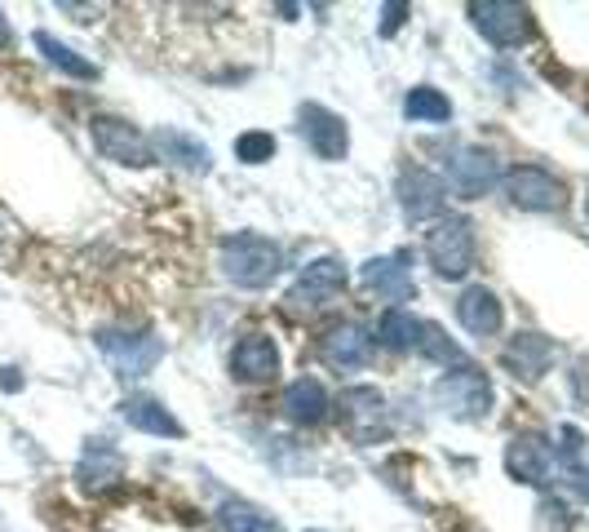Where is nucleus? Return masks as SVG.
I'll return each mask as SVG.
<instances>
[{
  "label": "nucleus",
  "mask_w": 589,
  "mask_h": 532,
  "mask_svg": "<svg viewBox=\"0 0 589 532\" xmlns=\"http://www.w3.org/2000/svg\"><path fill=\"white\" fill-rule=\"evenodd\" d=\"M501 360H505V369H510L514 377L536 382V377H545V369L554 364V342L540 338V333H514Z\"/></svg>",
  "instance_id": "15"
},
{
  "label": "nucleus",
  "mask_w": 589,
  "mask_h": 532,
  "mask_svg": "<svg viewBox=\"0 0 589 532\" xmlns=\"http://www.w3.org/2000/svg\"><path fill=\"white\" fill-rule=\"evenodd\" d=\"M377 338H382V347H386V351H417L421 320H413L408 311L390 307V311L382 316V324H377Z\"/></svg>",
  "instance_id": "23"
},
{
  "label": "nucleus",
  "mask_w": 589,
  "mask_h": 532,
  "mask_svg": "<svg viewBox=\"0 0 589 532\" xmlns=\"http://www.w3.org/2000/svg\"><path fill=\"white\" fill-rule=\"evenodd\" d=\"M0 231H6V217H0Z\"/></svg>",
  "instance_id": "33"
},
{
  "label": "nucleus",
  "mask_w": 589,
  "mask_h": 532,
  "mask_svg": "<svg viewBox=\"0 0 589 532\" xmlns=\"http://www.w3.org/2000/svg\"><path fill=\"white\" fill-rule=\"evenodd\" d=\"M501 182H505L510 204H518V209L549 213V209H563L567 204V187L549 169H540V164H514Z\"/></svg>",
  "instance_id": "4"
},
{
  "label": "nucleus",
  "mask_w": 589,
  "mask_h": 532,
  "mask_svg": "<svg viewBox=\"0 0 589 532\" xmlns=\"http://www.w3.org/2000/svg\"><path fill=\"white\" fill-rule=\"evenodd\" d=\"M585 213H589V195H585Z\"/></svg>",
  "instance_id": "32"
},
{
  "label": "nucleus",
  "mask_w": 589,
  "mask_h": 532,
  "mask_svg": "<svg viewBox=\"0 0 589 532\" xmlns=\"http://www.w3.org/2000/svg\"><path fill=\"white\" fill-rule=\"evenodd\" d=\"M496 160L488 151H474V147H461L457 156H448V182L457 187V195L465 200H479L483 191H492L496 182Z\"/></svg>",
  "instance_id": "14"
},
{
  "label": "nucleus",
  "mask_w": 589,
  "mask_h": 532,
  "mask_svg": "<svg viewBox=\"0 0 589 532\" xmlns=\"http://www.w3.org/2000/svg\"><path fill=\"white\" fill-rule=\"evenodd\" d=\"M156 147H160L164 160H173V164H182L191 173H208V147L200 138H191L182 129H160L156 134Z\"/></svg>",
  "instance_id": "21"
},
{
  "label": "nucleus",
  "mask_w": 589,
  "mask_h": 532,
  "mask_svg": "<svg viewBox=\"0 0 589 532\" xmlns=\"http://www.w3.org/2000/svg\"><path fill=\"white\" fill-rule=\"evenodd\" d=\"M120 413H125L129 426H138V430H147V435H169V439L182 435V422H178L160 400H151V395H129V400L120 404Z\"/></svg>",
  "instance_id": "20"
},
{
  "label": "nucleus",
  "mask_w": 589,
  "mask_h": 532,
  "mask_svg": "<svg viewBox=\"0 0 589 532\" xmlns=\"http://www.w3.org/2000/svg\"><path fill=\"white\" fill-rule=\"evenodd\" d=\"M417 351H421V355H430L435 364H465L461 347H457V342H448V333H443L439 324H426V320H421V338H417Z\"/></svg>",
  "instance_id": "27"
},
{
  "label": "nucleus",
  "mask_w": 589,
  "mask_h": 532,
  "mask_svg": "<svg viewBox=\"0 0 589 532\" xmlns=\"http://www.w3.org/2000/svg\"><path fill=\"white\" fill-rule=\"evenodd\" d=\"M19 386H23V377L14 369H0V391H19Z\"/></svg>",
  "instance_id": "30"
},
{
  "label": "nucleus",
  "mask_w": 589,
  "mask_h": 532,
  "mask_svg": "<svg viewBox=\"0 0 589 532\" xmlns=\"http://www.w3.org/2000/svg\"><path fill=\"white\" fill-rule=\"evenodd\" d=\"M6 45H10V23L0 19V50H6Z\"/></svg>",
  "instance_id": "31"
},
{
  "label": "nucleus",
  "mask_w": 589,
  "mask_h": 532,
  "mask_svg": "<svg viewBox=\"0 0 589 532\" xmlns=\"http://www.w3.org/2000/svg\"><path fill=\"white\" fill-rule=\"evenodd\" d=\"M457 320H461V329L465 333H474V338H492L496 329H501V302H496V294L492 289H465L461 298H457Z\"/></svg>",
  "instance_id": "19"
},
{
  "label": "nucleus",
  "mask_w": 589,
  "mask_h": 532,
  "mask_svg": "<svg viewBox=\"0 0 589 532\" xmlns=\"http://www.w3.org/2000/svg\"><path fill=\"white\" fill-rule=\"evenodd\" d=\"M426 257L439 280H461L474 266V222L470 217H439L426 235Z\"/></svg>",
  "instance_id": "2"
},
{
  "label": "nucleus",
  "mask_w": 589,
  "mask_h": 532,
  "mask_svg": "<svg viewBox=\"0 0 589 532\" xmlns=\"http://www.w3.org/2000/svg\"><path fill=\"white\" fill-rule=\"evenodd\" d=\"M338 417H342L346 435L360 439V444H373V439L386 435V400H382L377 386H351V391H342Z\"/></svg>",
  "instance_id": "7"
},
{
  "label": "nucleus",
  "mask_w": 589,
  "mask_h": 532,
  "mask_svg": "<svg viewBox=\"0 0 589 532\" xmlns=\"http://www.w3.org/2000/svg\"><path fill=\"white\" fill-rule=\"evenodd\" d=\"M505 470L518 479V483H545L554 475V444L536 430H523L510 439L505 448Z\"/></svg>",
  "instance_id": "11"
},
{
  "label": "nucleus",
  "mask_w": 589,
  "mask_h": 532,
  "mask_svg": "<svg viewBox=\"0 0 589 532\" xmlns=\"http://www.w3.org/2000/svg\"><path fill=\"white\" fill-rule=\"evenodd\" d=\"M222 528L226 532H279V523L248 501H226L222 506Z\"/></svg>",
  "instance_id": "25"
},
{
  "label": "nucleus",
  "mask_w": 589,
  "mask_h": 532,
  "mask_svg": "<svg viewBox=\"0 0 589 532\" xmlns=\"http://www.w3.org/2000/svg\"><path fill=\"white\" fill-rule=\"evenodd\" d=\"M120 470H125V457L98 439L94 448H85V457H81V470H76V475H81V483H85V488H94V492H98V488L116 483V479H120Z\"/></svg>",
  "instance_id": "22"
},
{
  "label": "nucleus",
  "mask_w": 589,
  "mask_h": 532,
  "mask_svg": "<svg viewBox=\"0 0 589 532\" xmlns=\"http://www.w3.org/2000/svg\"><path fill=\"white\" fill-rule=\"evenodd\" d=\"M235 156H239L244 164H266V160L275 156V138H270V134L248 129V134H239V138H235Z\"/></svg>",
  "instance_id": "28"
},
{
  "label": "nucleus",
  "mask_w": 589,
  "mask_h": 532,
  "mask_svg": "<svg viewBox=\"0 0 589 532\" xmlns=\"http://www.w3.org/2000/svg\"><path fill=\"white\" fill-rule=\"evenodd\" d=\"M404 116H408V120H430V125H439V120H452V103H448L439 89L417 85V89L404 98Z\"/></svg>",
  "instance_id": "24"
},
{
  "label": "nucleus",
  "mask_w": 589,
  "mask_h": 532,
  "mask_svg": "<svg viewBox=\"0 0 589 532\" xmlns=\"http://www.w3.org/2000/svg\"><path fill=\"white\" fill-rule=\"evenodd\" d=\"M320 355L333 369H364L368 364V338H364L360 324H333L320 338Z\"/></svg>",
  "instance_id": "17"
},
{
  "label": "nucleus",
  "mask_w": 589,
  "mask_h": 532,
  "mask_svg": "<svg viewBox=\"0 0 589 532\" xmlns=\"http://www.w3.org/2000/svg\"><path fill=\"white\" fill-rule=\"evenodd\" d=\"M382 14H386V23H382V36H395V32H399V23H404V14H408V6H386Z\"/></svg>",
  "instance_id": "29"
},
{
  "label": "nucleus",
  "mask_w": 589,
  "mask_h": 532,
  "mask_svg": "<svg viewBox=\"0 0 589 532\" xmlns=\"http://www.w3.org/2000/svg\"><path fill=\"white\" fill-rule=\"evenodd\" d=\"M222 276L239 289H266L279 266H283V253L279 244H270L266 235H253V231H239L231 240H222Z\"/></svg>",
  "instance_id": "1"
},
{
  "label": "nucleus",
  "mask_w": 589,
  "mask_h": 532,
  "mask_svg": "<svg viewBox=\"0 0 589 532\" xmlns=\"http://www.w3.org/2000/svg\"><path fill=\"white\" fill-rule=\"evenodd\" d=\"M443 200H448V187L439 173L430 169H404L399 173V209L413 217V222H426V217H439L443 213Z\"/></svg>",
  "instance_id": "10"
},
{
  "label": "nucleus",
  "mask_w": 589,
  "mask_h": 532,
  "mask_svg": "<svg viewBox=\"0 0 589 532\" xmlns=\"http://www.w3.org/2000/svg\"><path fill=\"white\" fill-rule=\"evenodd\" d=\"M231 373H235L239 382H270V377L279 373V351H275V342L261 338V333H248V338L235 347V355H231Z\"/></svg>",
  "instance_id": "16"
},
{
  "label": "nucleus",
  "mask_w": 589,
  "mask_h": 532,
  "mask_svg": "<svg viewBox=\"0 0 589 532\" xmlns=\"http://www.w3.org/2000/svg\"><path fill=\"white\" fill-rule=\"evenodd\" d=\"M470 19L501 50L523 45L532 36V10L527 6H510V0H483V6H470Z\"/></svg>",
  "instance_id": "8"
},
{
  "label": "nucleus",
  "mask_w": 589,
  "mask_h": 532,
  "mask_svg": "<svg viewBox=\"0 0 589 532\" xmlns=\"http://www.w3.org/2000/svg\"><path fill=\"white\" fill-rule=\"evenodd\" d=\"M302 138L311 142V151L320 156V160H342L346 156V147H351V138H346V120L342 116H333L329 107H320V103H307L302 107Z\"/></svg>",
  "instance_id": "12"
},
{
  "label": "nucleus",
  "mask_w": 589,
  "mask_h": 532,
  "mask_svg": "<svg viewBox=\"0 0 589 532\" xmlns=\"http://www.w3.org/2000/svg\"><path fill=\"white\" fill-rule=\"evenodd\" d=\"M435 400L443 404V413H452L461 422H483L492 408V382H488V373L461 364L435 382Z\"/></svg>",
  "instance_id": "3"
},
{
  "label": "nucleus",
  "mask_w": 589,
  "mask_h": 532,
  "mask_svg": "<svg viewBox=\"0 0 589 532\" xmlns=\"http://www.w3.org/2000/svg\"><path fill=\"white\" fill-rule=\"evenodd\" d=\"M364 285L386 302H413L417 298V285H413V272H408V253L373 257L364 266Z\"/></svg>",
  "instance_id": "13"
},
{
  "label": "nucleus",
  "mask_w": 589,
  "mask_h": 532,
  "mask_svg": "<svg viewBox=\"0 0 589 532\" xmlns=\"http://www.w3.org/2000/svg\"><path fill=\"white\" fill-rule=\"evenodd\" d=\"M89 134H94V147L116 160V164H151V142L129 125V120H116V116H94L89 120Z\"/></svg>",
  "instance_id": "9"
},
{
  "label": "nucleus",
  "mask_w": 589,
  "mask_h": 532,
  "mask_svg": "<svg viewBox=\"0 0 589 532\" xmlns=\"http://www.w3.org/2000/svg\"><path fill=\"white\" fill-rule=\"evenodd\" d=\"M342 289H346V262H342V257H320V262L307 266L298 280H292L288 307H292V311H320V307H329Z\"/></svg>",
  "instance_id": "5"
},
{
  "label": "nucleus",
  "mask_w": 589,
  "mask_h": 532,
  "mask_svg": "<svg viewBox=\"0 0 589 532\" xmlns=\"http://www.w3.org/2000/svg\"><path fill=\"white\" fill-rule=\"evenodd\" d=\"M36 50H41V54H45V58H50L54 67H63L67 76H81V81H89V76H98V67H94V63H85V58H76V54H72V50H67L63 41H54L50 32H36Z\"/></svg>",
  "instance_id": "26"
},
{
  "label": "nucleus",
  "mask_w": 589,
  "mask_h": 532,
  "mask_svg": "<svg viewBox=\"0 0 589 532\" xmlns=\"http://www.w3.org/2000/svg\"><path fill=\"white\" fill-rule=\"evenodd\" d=\"M98 347L120 377H147L164 355V342L151 333H111L107 329V333H98Z\"/></svg>",
  "instance_id": "6"
},
{
  "label": "nucleus",
  "mask_w": 589,
  "mask_h": 532,
  "mask_svg": "<svg viewBox=\"0 0 589 532\" xmlns=\"http://www.w3.org/2000/svg\"><path fill=\"white\" fill-rule=\"evenodd\" d=\"M283 417L288 422H298V426H320L329 417V395L315 377H298V382H288L283 391Z\"/></svg>",
  "instance_id": "18"
}]
</instances>
